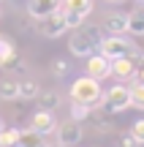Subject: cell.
<instances>
[{
  "label": "cell",
  "mask_w": 144,
  "mask_h": 147,
  "mask_svg": "<svg viewBox=\"0 0 144 147\" xmlns=\"http://www.w3.org/2000/svg\"><path fill=\"white\" fill-rule=\"evenodd\" d=\"M54 131H57V142H63L65 147H68V144H76V142L84 139V131H82V125H79L76 120L63 123V125H57Z\"/></svg>",
  "instance_id": "7"
},
{
  "label": "cell",
  "mask_w": 144,
  "mask_h": 147,
  "mask_svg": "<svg viewBox=\"0 0 144 147\" xmlns=\"http://www.w3.org/2000/svg\"><path fill=\"white\" fill-rule=\"evenodd\" d=\"M38 93H41L38 82H33V79H22V82H19V98H25V101H35Z\"/></svg>",
  "instance_id": "17"
},
{
  "label": "cell",
  "mask_w": 144,
  "mask_h": 147,
  "mask_svg": "<svg viewBox=\"0 0 144 147\" xmlns=\"http://www.w3.org/2000/svg\"><path fill=\"white\" fill-rule=\"evenodd\" d=\"M35 147H46V139H44V142H41V144H35Z\"/></svg>",
  "instance_id": "30"
},
{
  "label": "cell",
  "mask_w": 144,
  "mask_h": 147,
  "mask_svg": "<svg viewBox=\"0 0 144 147\" xmlns=\"http://www.w3.org/2000/svg\"><path fill=\"white\" fill-rule=\"evenodd\" d=\"M131 106H136V109H144V82L139 79H133V84H131Z\"/></svg>",
  "instance_id": "19"
},
{
  "label": "cell",
  "mask_w": 144,
  "mask_h": 147,
  "mask_svg": "<svg viewBox=\"0 0 144 147\" xmlns=\"http://www.w3.org/2000/svg\"><path fill=\"white\" fill-rule=\"evenodd\" d=\"M87 120H90V125L95 128V131H103V134L114 128V120H112V115H106L103 109H98V112H92V109H90Z\"/></svg>",
  "instance_id": "13"
},
{
  "label": "cell",
  "mask_w": 144,
  "mask_h": 147,
  "mask_svg": "<svg viewBox=\"0 0 144 147\" xmlns=\"http://www.w3.org/2000/svg\"><path fill=\"white\" fill-rule=\"evenodd\" d=\"M112 76H117L120 82H133V57H117L112 60Z\"/></svg>",
  "instance_id": "11"
},
{
  "label": "cell",
  "mask_w": 144,
  "mask_h": 147,
  "mask_svg": "<svg viewBox=\"0 0 144 147\" xmlns=\"http://www.w3.org/2000/svg\"><path fill=\"white\" fill-rule=\"evenodd\" d=\"M136 3H141V5H144V0H136Z\"/></svg>",
  "instance_id": "32"
},
{
  "label": "cell",
  "mask_w": 144,
  "mask_h": 147,
  "mask_svg": "<svg viewBox=\"0 0 144 147\" xmlns=\"http://www.w3.org/2000/svg\"><path fill=\"white\" fill-rule=\"evenodd\" d=\"M0 131H3V120H0Z\"/></svg>",
  "instance_id": "31"
},
{
  "label": "cell",
  "mask_w": 144,
  "mask_h": 147,
  "mask_svg": "<svg viewBox=\"0 0 144 147\" xmlns=\"http://www.w3.org/2000/svg\"><path fill=\"white\" fill-rule=\"evenodd\" d=\"M63 14H65V11H63ZM65 25H68V30H76V27L84 25V16H79V14H65Z\"/></svg>",
  "instance_id": "26"
},
{
  "label": "cell",
  "mask_w": 144,
  "mask_h": 147,
  "mask_svg": "<svg viewBox=\"0 0 144 147\" xmlns=\"http://www.w3.org/2000/svg\"><path fill=\"white\" fill-rule=\"evenodd\" d=\"M103 30L109 36H125L128 33V14L123 11H112V14L103 16Z\"/></svg>",
  "instance_id": "8"
},
{
  "label": "cell",
  "mask_w": 144,
  "mask_h": 147,
  "mask_svg": "<svg viewBox=\"0 0 144 147\" xmlns=\"http://www.w3.org/2000/svg\"><path fill=\"white\" fill-rule=\"evenodd\" d=\"M14 55H16V47L8 41V38H0V68H5Z\"/></svg>",
  "instance_id": "20"
},
{
  "label": "cell",
  "mask_w": 144,
  "mask_h": 147,
  "mask_svg": "<svg viewBox=\"0 0 144 147\" xmlns=\"http://www.w3.org/2000/svg\"><path fill=\"white\" fill-rule=\"evenodd\" d=\"M87 115H90V106H84V104H74V101H71V117H74L76 123L87 120Z\"/></svg>",
  "instance_id": "22"
},
{
  "label": "cell",
  "mask_w": 144,
  "mask_h": 147,
  "mask_svg": "<svg viewBox=\"0 0 144 147\" xmlns=\"http://www.w3.org/2000/svg\"><path fill=\"white\" fill-rule=\"evenodd\" d=\"M35 101H38V109H49V112H54L60 106V95L54 90H41L35 95Z\"/></svg>",
  "instance_id": "14"
},
{
  "label": "cell",
  "mask_w": 144,
  "mask_h": 147,
  "mask_svg": "<svg viewBox=\"0 0 144 147\" xmlns=\"http://www.w3.org/2000/svg\"><path fill=\"white\" fill-rule=\"evenodd\" d=\"M19 139V128H3L0 131V147H14Z\"/></svg>",
  "instance_id": "21"
},
{
  "label": "cell",
  "mask_w": 144,
  "mask_h": 147,
  "mask_svg": "<svg viewBox=\"0 0 144 147\" xmlns=\"http://www.w3.org/2000/svg\"><path fill=\"white\" fill-rule=\"evenodd\" d=\"M60 8V0H27V14L33 19H44L46 14Z\"/></svg>",
  "instance_id": "10"
},
{
  "label": "cell",
  "mask_w": 144,
  "mask_h": 147,
  "mask_svg": "<svg viewBox=\"0 0 144 147\" xmlns=\"http://www.w3.org/2000/svg\"><path fill=\"white\" fill-rule=\"evenodd\" d=\"M120 144H123V147H139V142L133 139V134H131V131H125L123 136H120Z\"/></svg>",
  "instance_id": "27"
},
{
  "label": "cell",
  "mask_w": 144,
  "mask_h": 147,
  "mask_svg": "<svg viewBox=\"0 0 144 147\" xmlns=\"http://www.w3.org/2000/svg\"><path fill=\"white\" fill-rule=\"evenodd\" d=\"M133 79H139V82H144V52L133 57Z\"/></svg>",
  "instance_id": "24"
},
{
  "label": "cell",
  "mask_w": 144,
  "mask_h": 147,
  "mask_svg": "<svg viewBox=\"0 0 144 147\" xmlns=\"http://www.w3.org/2000/svg\"><path fill=\"white\" fill-rule=\"evenodd\" d=\"M101 106L103 112H106V115H117V112H125L131 106V90L125 87L123 82L120 84H114V87H109L106 93L101 95Z\"/></svg>",
  "instance_id": "4"
},
{
  "label": "cell",
  "mask_w": 144,
  "mask_h": 147,
  "mask_svg": "<svg viewBox=\"0 0 144 147\" xmlns=\"http://www.w3.org/2000/svg\"><path fill=\"white\" fill-rule=\"evenodd\" d=\"M46 147H65V144H63V142H57V139H54V142H52V144H46Z\"/></svg>",
  "instance_id": "28"
},
{
  "label": "cell",
  "mask_w": 144,
  "mask_h": 147,
  "mask_svg": "<svg viewBox=\"0 0 144 147\" xmlns=\"http://www.w3.org/2000/svg\"><path fill=\"white\" fill-rule=\"evenodd\" d=\"M98 52L106 60H117V57H136V55H141V49L125 36H109L106 33L101 47H98Z\"/></svg>",
  "instance_id": "3"
},
{
  "label": "cell",
  "mask_w": 144,
  "mask_h": 147,
  "mask_svg": "<svg viewBox=\"0 0 144 147\" xmlns=\"http://www.w3.org/2000/svg\"><path fill=\"white\" fill-rule=\"evenodd\" d=\"M131 134H133V139H136L139 144H144V117H141V120H136L133 125H131Z\"/></svg>",
  "instance_id": "25"
},
{
  "label": "cell",
  "mask_w": 144,
  "mask_h": 147,
  "mask_svg": "<svg viewBox=\"0 0 144 147\" xmlns=\"http://www.w3.org/2000/svg\"><path fill=\"white\" fill-rule=\"evenodd\" d=\"M19 98V79H3L0 82V101H16Z\"/></svg>",
  "instance_id": "15"
},
{
  "label": "cell",
  "mask_w": 144,
  "mask_h": 147,
  "mask_svg": "<svg viewBox=\"0 0 144 147\" xmlns=\"http://www.w3.org/2000/svg\"><path fill=\"white\" fill-rule=\"evenodd\" d=\"M106 3H114V5H120V3H125V0H106Z\"/></svg>",
  "instance_id": "29"
},
{
  "label": "cell",
  "mask_w": 144,
  "mask_h": 147,
  "mask_svg": "<svg viewBox=\"0 0 144 147\" xmlns=\"http://www.w3.org/2000/svg\"><path fill=\"white\" fill-rule=\"evenodd\" d=\"M14 147H19V144H14Z\"/></svg>",
  "instance_id": "33"
},
{
  "label": "cell",
  "mask_w": 144,
  "mask_h": 147,
  "mask_svg": "<svg viewBox=\"0 0 144 147\" xmlns=\"http://www.w3.org/2000/svg\"><path fill=\"white\" fill-rule=\"evenodd\" d=\"M103 36H106V30L103 27H76L74 36L68 38V52L74 55V57H90L92 52H98V47H101Z\"/></svg>",
  "instance_id": "1"
},
{
  "label": "cell",
  "mask_w": 144,
  "mask_h": 147,
  "mask_svg": "<svg viewBox=\"0 0 144 147\" xmlns=\"http://www.w3.org/2000/svg\"><path fill=\"white\" fill-rule=\"evenodd\" d=\"M87 60V65H84V71H87V76H92V79H106V76H112V60H106L101 52L98 55H90V57H84Z\"/></svg>",
  "instance_id": "6"
},
{
  "label": "cell",
  "mask_w": 144,
  "mask_h": 147,
  "mask_svg": "<svg viewBox=\"0 0 144 147\" xmlns=\"http://www.w3.org/2000/svg\"><path fill=\"white\" fill-rule=\"evenodd\" d=\"M101 95H103L101 82L92 79V76H82V79H76V82L71 84V101H74V104H84V106H90V109H95V106L101 104Z\"/></svg>",
  "instance_id": "2"
},
{
  "label": "cell",
  "mask_w": 144,
  "mask_h": 147,
  "mask_svg": "<svg viewBox=\"0 0 144 147\" xmlns=\"http://www.w3.org/2000/svg\"><path fill=\"white\" fill-rule=\"evenodd\" d=\"M65 30H68V25H65L63 8L52 11V14H46V16L41 19V36H46V38H60Z\"/></svg>",
  "instance_id": "5"
},
{
  "label": "cell",
  "mask_w": 144,
  "mask_h": 147,
  "mask_svg": "<svg viewBox=\"0 0 144 147\" xmlns=\"http://www.w3.org/2000/svg\"><path fill=\"white\" fill-rule=\"evenodd\" d=\"M30 128H35L41 136L52 134L54 128H57V117H54V112H49V109H38L35 115H33V125H30Z\"/></svg>",
  "instance_id": "9"
},
{
  "label": "cell",
  "mask_w": 144,
  "mask_h": 147,
  "mask_svg": "<svg viewBox=\"0 0 144 147\" xmlns=\"http://www.w3.org/2000/svg\"><path fill=\"white\" fill-rule=\"evenodd\" d=\"M60 8L65 14H79L87 19L92 14V0H60Z\"/></svg>",
  "instance_id": "12"
},
{
  "label": "cell",
  "mask_w": 144,
  "mask_h": 147,
  "mask_svg": "<svg viewBox=\"0 0 144 147\" xmlns=\"http://www.w3.org/2000/svg\"><path fill=\"white\" fill-rule=\"evenodd\" d=\"M41 142H44V136L35 131V128H25V131H19V139H16L19 147H35V144H41Z\"/></svg>",
  "instance_id": "16"
},
{
  "label": "cell",
  "mask_w": 144,
  "mask_h": 147,
  "mask_svg": "<svg viewBox=\"0 0 144 147\" xmlns=\"http://www.w3.org/2000/svg\"><path fill=\"white\" fill-rule=\"evenodd\" d=\"M49 71L54 74V76H65L68 74V60H63V57H57V60H52V65H49Z\"/></svg>",
  "instance_id": "23"
},
{
  "label": "cell",
  "mask_w": 144,
  "mask_h": 147,
  "mask_svg": "<svg viewBox=\"0 0 144 147\" xmlns=\"http://www.w3.org/2000/svg\"><path fill=\"white\" fill-rule=\"evenodd\" d=\"M128 33L131 36H144V11L128 14Z\"/></svg>",
  "instance_id": "18"
}]
</instances>
